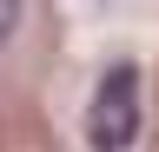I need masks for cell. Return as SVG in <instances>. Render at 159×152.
Returning a JSON list of instances; mask_svg holds the SVG:
<instances>
[{"mask_svg": "<svg viewBox=\"0 0 159 152\" xmlns=\"http://www.w3.org/2000/svg\"><path fill=\"white\" fill-rule=\"evenodd\" d=\"M86 139H93V152H126L139 139V73L133 66H113L99 80L93 106H86Z\"/></svg>", "mask_w": 159, "mask_h": 152, "instance_id": "6da1fadb", "label": "cell"}, {"mask_svg": "<svg viewBox=\"0 0 159 152\" xmlns=\"http://www.w3.org/2000/svg\"><path fill=\"white\" fill-rule=\"evenodd\" d=\"M13 13H20V0H0V40L13 33Z\"/></svg>", "mask_w": 159, "mask_h": 152, "instance_id": "7a4b0ae2", "label": "cell"}]
</instances>
